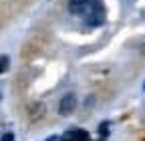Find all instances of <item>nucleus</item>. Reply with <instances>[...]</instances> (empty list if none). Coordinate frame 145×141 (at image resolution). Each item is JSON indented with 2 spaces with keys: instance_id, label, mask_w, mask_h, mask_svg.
Here are the masks:
<instances>
[{
  "instance_id": "2",
  "label": "nucleus",
  "mask_w": 145,
  "mask_h": 141,
  "mask_svg": "<svg viewBox=\"0 0 145 141\" xmlns=\"http://www.w3.org/2000/svg\"><path fill=\"white\" fill-rule=\"evenodd\" d=\"M75 107H77V97L72 95V93H69V95H65V97L61 99L59 111H61V115H69V113L75 111Z\"/></svg>"
},
{
  "instance_id": "1",
  "label": "nucleus",
  "mask_w": 145,
  "mask_h": 141,
  "mask_svg": "<svg viewBox=\"0 0 145 141\" xmlns=\"http://www.w3.org/2000/svg\"><path fill=\"white\" fill-rule=\"evenodd\" d=\"M69 10L81 16L89 26H101L105 22L103 0H69Z\"/></svg>"
},
{
  "instance_id": "7",
  "label": "nucleus",
  "mask_w": 145,
  "mask_h": 141,
  "mask_svg": "<svg viewBox=\"0 0 145 141\" xmlns=\"http://www.w3.org/2000/svg\"><path fill=\"white\" fill-rule=\"evenodd\" d=\"M143 89H145V87H143Z\"/></svg>"
},
{
  "instance_id": "5",
  "label": "nucleus",
  "mask_w": 145,
  "mask_h": 141,
  "mask_svg": "<svg viewBox=\"0 0 145 141\" xmlns=\"http://www.w3.org/2000/svg\"><path fill=\"white\" fill-rule=\"evenodd\" d=\"M0 141H14V135L12 133H6V135H2V139Z\"/></svg>"
},
{
  "instance_id": "6",
  "label": "nucleus",
  "mask_w": 145,
  "mask_h": 141,
  "mask_svg": "<svg viewBox=\"0 0 145 141\" xmlns=\"http://www.w3.org/2000/svg\"><path fill=\"white\" fill-rule=\"evenodd\" d=\"M46 141H63V137H48Z\"/></svg>"
},
{
  "instance_id": "3",
  "label": "nucleus",
  "mask_w": 145,
  "mask_h": 141,
  "mask_svg": "<svg viewBox=\"0 0 145 141\" xmlns=\"http://www.w3.org/2000/svg\"><path fill=\"white\" fill-rule=\"evenodd\" d=\"M63 141H89V133L85 129H71L63 135Z\"/></svg>"
},
{
  "instance_id": "4",
  "label": "nucleus",
  "mask_w": 145,
  "mask_h": 141,
  "mask_svg": "<svg viewBox=\"0 0 145 141\" xmlns=\"http://www.w3.org/2000/svg\"><path fill=\"white\" fill-rule=\"evenodd\" d=\"M6 67H8V59H6V57H2V59H0V73H4Z\"/></svg>"
}]
</instances>
